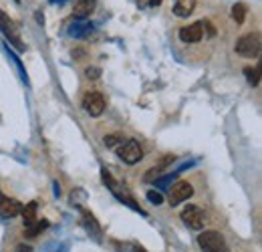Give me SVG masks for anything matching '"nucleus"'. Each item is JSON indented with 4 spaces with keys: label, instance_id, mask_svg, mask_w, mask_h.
I'll use <instances>...</instances> for the list:
<instances>
[{
    "label": "nucleus",
    "instance_id": "1",
    "mask_svg": "<svg viewBox=\"0 0 262 252\" xmlns=\"http://www.w3.org/2000/svg\"><path fill=\"white\" fill-rule=\"evenodd\" d=\"M236 53L242 55V57H248V59H254L260 55V49H262V38L258 32H248L244 36H240L236 40Z\"/></svg>",
    "mask_w": 262,
    "mask_h": 252
},
{
    "label": "nucleus",
    "instance_id": "2",
    "mask_svg": "<svg viewBox=\"0 0 262 252\" xmlns=\"http://www.w3.org/2000/svg\"><path fill=\"white\" fill-rule=\"evenodd\" d=\"M198 244L204 252H228V244H226L224 236L216 230L202 232L198 236Z\"/></svg>",
    "mask_w": 262,
    "mask_h": 252
},
{
    "label": "nucleus",
    "instance_id": "3",
    "mask_svg": "<svg viewBox=\"0 0 262 252\" xmlns=\"http://www.w3.org/2000/svg\"><path fill=\"white\" fill-rule=\"evenodd\" d=\"M117 156L121 161H125V163H137V161H141L143 159V150H141V145L135 141V139H127V141H123L119 148H117Z\"/></svg>",
    "mask_w": 262,
    "mask_h": 252
},
{
    "label": "nucleus",
    "instance_id": "4",
    "mask_svg": "<svg viewBox=\"0 0 262 252\" xmlns=\"http://www.w3.org/2000/svg\"><path fill=\"white\" fill-rule=\"evenodd\" d=\"M0 31L4 32V36L16 47V51H25V45H23V40H20V36H18V29H16V25L8 18V14L4 12V10H0Z\"/></svg>",
    "mask_w": 262,
    "mask_h": 252
},
{
    "label": "nucleus",
    "instance_id": "5",
    "mask_svg": "<svg viewBox=\"0 0 262 252\" xmlns=\"http://www.w3.org/2000/svg\"><path fill=\"white\" fill-rule=\"evenodd\" d=\"M192 194H194V186L190 182L180 180V182L171 184L169 186V206H178V204L186 202L188 198H192Z\"/></svg>",
    "mask_w": 262,
    "mask_h": 252
},
{
    "label": "nucleus",
    "instance_id": "6",
    "mask_svg": "<svg viewBox=\"0 0 262 252\" xmlns=\"http://www.w3.org/2000/svg\"><path fill=\"white\" fill-rule=\"evenodd\" d=\"M182 220L188 228L192 230H202L204 228V212L202 208L196 204H188L184 210H182Z\"/></svg>",
    "mask_w": 262,
    "mask_h": 252
},
{
    "label": "nucleus",
    "instance_id": "7",
    "mask_svg": "<svg viewBox=\"0 0 262 252\" xmlns=\"http://www.w3.org/2000/svg\"><path fill=\"white\" fill-rule=\"evenodd\" d=\"M83 109H85L91 117L103 115V111H105V97L101 93H97V91L87 93L83 97Z\"/></svg>",
    "mask_w": 262,
    "mask_h": 252
},
{
    "label": "nucleus",
    "instance_id": "8",
    "mask_svg": "<svg viewBox=\"0 0 262 252\" xmlns=\"http://www.w3.org/2000/svg\"><path fill=\"white\" fill-rule=\"evenodd\" d=\"M95 6H97V0H77L73 6V16L77 20H85L93 14Z\"/></svg>",
    "mask_w": 262,
    "mask_h": 252
},
{
    "label": "nucleus",
    "instance_id": "9",
    "mask_svg": "<svg viewBox=\"0 0 262 252\" xmlns=\"http://www.w3.org/2000/svg\"><path fill=\"white\" fill-rule=\"evenodd\" d=\"M23 210L20 202L14 198H0V216L2 218H14Z\"/></svg>",
    "mask_w": 262,
    "mask_h": 252
},
{
    "label": "nucleus",
    "instance_id": "10",
    "mask_svg": "<svg viewBox=\"0 0 262 252\" xmlns=\"http://www.w3.org/2000/svg\"><path fill=\"white\" fill-rule=\"evenodd\" d=\"M204 36V29H202V23H194L190 27H184L180 31V38L184 43H200Z\"/></svg>",
    "mask_w": 262,
    "mask_h": 252
},
{
    "label": "nucleus",
    "instance_id": "11",
    "mask_svg": "<svg viewBox=\"0 0 262 252\" xmlns=\"http://www.w3.org/2000/svg\"><path fill=\"white\" fill-rule=\"evenodd\" d=\"M196 0H173V14L180 18H186L194 12Z\"/></svg>",
    "mask_w": 262,
    "mask_h": 252
},
{
    "label": "nucleus",
    "instance_id": "12",
    "mask_svg": "<svg viewBox=\"0 0 262 252\" xmlns=\"http://www.w3.org/2000/svg\"><path fill=\"white\" fill-rule=\"evenodd\" d=\"M89 32H93V25L87 23V20H77L73 27H69V34L75 36V38H83V36H87Z\"/></svg>",
    "mask_w": 262,
    "mask_h": 252
},
{
    "label": "nucleus",
    "instance_id": "13",
    "mask_svg": "<svg viewBox=\"0 0 262 252\" xmlns=\"http://www.w3.org/2000/svg\"><path fill=\"white\" fill-rule=\"evenodd\" d=\"M36 210H38V204H36V202H29V204L20 210V214H23V218H25V228L36 222Z\"/></svg>",
    "mask_w": 262,
    "mask_h": 252
},
{
    "label": "nucleus",
    "instance_id": "14",
    "mask_svg": "<svg viewBox=\"0 0 262 252\" xmlns=\"http://www.w3.org/2000/svg\"><path fill=\"white\" fill-rule=\"evenodd\" d=\"M83 224H85L87 232H89V234H93V236H95V238L99 240V236H101V228H99L97 220L93 218V214H89V212H83Z\"/></svg>",
    "mask_w": 262,
    "mask_h": 252
},
{
    "label": "nucleus",
    "instance_id": "15",
    "mask_svg": "<svg viewBox=\"0 0 262 252\" xmlns=\"http://www.w3.org/2000/svg\"><path fill=\"white\" fill-rule=\"evenodd\" d=\"M49 228V222L47 220H36L34 224H31V226H27L25 228V236H29V238H36L42 230H47Z\"/></svg>",
    "mask_w": 262,
    "mask_h": 252
},
{
    "label": "nucleus",
    "instance_id": "16",
    "mask_svg": "<svg viewBox=\"0 0 262 252\" xmlns=\"http://www.w3.org/2000/svg\"><path fill=\"white\" fill-rule=\"evenodd\" d=\"M246 12H248V6H246L244 2H236V4L232 6V18H234L238 25H242V23L246 20Z\"/></svg>",
    "mask_w": 262,
    "mask_h": 252
},
{
    "label": "nucleus",
    "instance_id": "17",
    "mask_svg": "<svg viewBox=\"0 0 262 252\" xmlns=\"http://www.w3.org/2000/svg\"><path fill=\"white\" fill-rule=\"evenodd\" d=\"M260 71L258 69H252V67H244V75H246V79H248V83L250 85H258L260 83V75H258Z\"/></svg>",
    "mask_w": 262,
    "mask_h": 252
},
{
    "label": "nucleus",
    "instance_id": "18",
    "mask_svg": "<svg viewBox=\"0 0 262 252\" xmlns=\"http://www.w3.org/2000/svg\"><path fill=\"white\" fill-rule=\"evenodd\" d=\"M178 174H180V172H171V174H167V176L158 178V180H156V186H158V188H167V186H171V182L178 178Z\"/></svg>",
    "mask_w": 262,
    "mask_h": 252
},
{
    "label": "nucleus",
    "instance_id": "19",
    "mask_svg": "<svg viewBox=\"0 0 262 252\" xmlns=\"http://www.w3.org/2000/svg\"><path fill=\"white\" fill-rule=\"evenodd\" d=\"M105 145L107 148H119L121 143H123V137L119 135V133H111V135H105Z\"/></svg>",
    "mask_w": 262,
    "mask_h": 252
},
{
    "label": "nucleus",
    "instance_id": "20",
    "mask_svg": "<svg viewBox=\"0 0 262 252\" xmlns=\"http://www.w3.org/2000/svg\"><path fill=\"white\" fill-rule=\"evenodd\" d=\"M165 165H162V163H158L156 167H151V170H147V174L143 176V180L145 182H156L158 178H160V174H162V170H164Z\"/></svg>",
    "mask_w": 262,
    "mask_h": 252
},
{
    "label": "nucleus",
    "instance_id": "21",
    "mask_svg": "<svg viewBox=\"0 0 262 252\" xmlns=\"http://www.w3.org/2000/svg\"><path fill=\"white\" fill-rule=\"evenodd\" d=\"M101 178H103V182H105L109 188L113 190V194H117V182L111 178V174L107 172V167H103V170H101Z\"/></svg>",
    "mask_w": 262,
    "mask_h": 252
},
{
    "label": "nucleus",
    "instance_id": "22",
    "mask_svg": "<svg viewBox=\"0 0 262 252\" xmlns=\"http://www.w3.org/2000/svg\"><path fill=\"white\" fill-rule=\"evenodd\" d=\"M145 196H147V200H149L151 204H156V206H160V204H164V196H162L160 192H156V190H149V192H147Z\"/></svg>",
    "mask_w": 262,
    "mask_h": 252
},
{
    "label": "nucleus",
    "instance_id": "23",
    "mask_svg": "<svg viewBox=\"0 0 262 252\" xmlns=\"http://www.w3.org/2000/svg\"><path fill=\"white\" fill-rule=\"evenodd\" d=\"M85 75H87V79H91V81H97L99 75H101V69H99V67H89V69L85 71Z\"/></svg>",
    "mask_w": 262,
    "mask_h": 252
},
{
    "label": "nucleus",
    "instance_id": "24",
    "mask_svg": "<svg viewBox=\"0 0 262 252\" xmlns=\"http://www.w3.org/2000/svg\"><path fill=\"white\" fill-rule=\"evenodd\" d=\"M200 23H202V29H206V31H208V36H214V34H216V29L212 27V23H210V20H200Z\"/></svg>",
    "mask_w": 262,
    "mask_h": 252
},
{
    "label": "nucleus",
    "instance_id": "25",
    "mask_svg": "<svg viewBox=\"0 0 262 252\" xmlns=\"http://www.w3.org/2000/svg\"><path fill=\"white\" fill-rule=\"evenodd\" d=\"M14 252H33V248H31V246H27V244H18Z\"/></svg>",
    "mask_w": 262,
    "mask_h": 252
},
{
    "label": "nucleus",
    "instance_id": "26",
    "mask_svg": "<svg viewBox=\"0 0 262 252\" xmlns=\"http://www.w3.org/2000/svg\"><path fill=\"white\" fill-rule=\"evenodd\" d=\"M135 4H137L139 8H145V6H149V0H135Z\"/></svg>",
    "mask_w": 262,
    "mask_h": 252
},
{
    "label": "nucleus",
    "instance_id": "27",
    "mask_svg": "<svg viewBox=\"0 0 262 252\" xmlns=\"http://www.w3.org/2000/svg\"><path fill=\"white\" fill-rule=\"evenodd\" d=\"M83 55H85L83 51H73V59H75V57H83Z\"/></svg>",
    "mask_w": 262,
    "mask_h": 252
},
{
    "label": "nucleus",
    "instance_id": "28",
    "mask_svg": "<svg viewBox=\"0 0 262 252\" xmlns=\"http://www.w3.org/2000/svg\"><path fill=\"white\" fill-rule=\"evenodd\" d=\"M149 4H151V6H160V4H162V0H149Z\"/></svg>",
    "mask_w": 262,
    "mask_h": 252
},
{
    "label": "nucleus",
    "instance_id": "29",
    "mask_svg": "<svg viewBox=\"0 0 262 252\" xmlns=\"http://www.w3.org/2000/svg\"><path fill=\"white\" fill-rule=\"evenodd\" d=\"M137 252H145V250H141V248H137Z\"/></svg>",
    "mask_w": 262,
    "mask_h": 252
},
{
    "label": "nucleus",
    "instance_id": "30",
    "mask_svg": "<svg viewBox=\"0 0 262 252\" xmlns=\"http://www.w3.org/2000/svg\"><path fill=\"white\" fill-rule=\"evenodd\" d=\"M16 2H20V0H16Z\"/></svg>",
    "mask_w": 262,
    "mask_h": 252
}]
</instances>
